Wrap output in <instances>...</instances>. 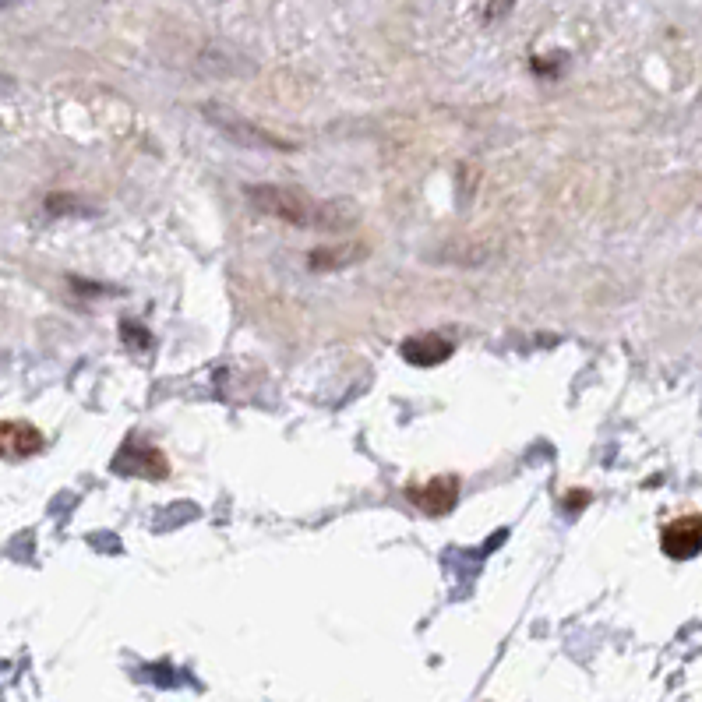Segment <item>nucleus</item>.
Listing matches in <instances>:
<instances>
[{
  "label": "nucleus",
  "instance_id": "f257e3e1",
  "mask_svg": "<svg viewBox=\"0 0 702 702\" xmlns=\"http://www.w3.org/2000/svg\"><path fill=\"white\" fill-rule=\"evenodd\" d=\"M244 195L258 212L300 230H346L357 223V209L346 198H311L290 184H247Z\"/></svg>",
  "mask_w": 702,
  "mask_h": 702
},
{
  "label": "nucleus",
  "instance_id": "f03ea898",
  "mask_svg": "<svg viewBox=\"0 0 702 702\" xmlns=\"http://www.w3.org/2000/svg\"><path fill=\"white\" fill-rule=\"evenodd\" d=\"M202 113L219 135L230 138V142L240 145V149H265V152H293L297 149L293 142H286V138L272 135V131H265V127L251 124V120L233 113L230 106H223V103H202Z\"/></svg>",
  "mask_w": 702,
  "mask_h": 702
},
{
  "label": "nucleus",
  "instance_id": "7ed1b4c3",
  "mask_svg": "<svg viewBox=\"0 0 702 702\" xmlns=\"http://www.w3.org/2000/svg\"><path fill=\"white\" fill-rule=\"evenodd\" d=\"M406 498H410L420 512H427V516H445V512H449V508L459 501V480L456 477H438V480H431V484L410 487Z\"/></svg>",
  "mask_w": 702,
  "mask_h": 702
},
{
  "label": "nucleus",
  "instance_id": "20e7f679",
  "mask_svg": "<svg viewBox=\"0 0 702 702\" xmlns=\"http://www.w3.org/2000/svg\"><path fill=\"white\" fill-rule=\"evenodd\" d=\"M367 258V244L360 240H343V244H332V247H314L307 254V269L311 272H343L350 265L364 262Z\"/></svg>",
  "mask_w": 702,
  "mask_h": 702
},
{
  "label": "nucleus",
  "instance_id": "39448f33",
  "mask_svg": "<svg viewBox=\"0 0 702 702\" xmlns=\"http://www.w3.org/2000/svg\"><path fill=\"white\" fill-rule=\"evenodd\" d=\"M702 551V516H685L664 530V554L674 561H688Z\"/></svg>",
  "mask_w": 702,
  "mask_h": 702
},
{
  "label": "nucleus",
  "instance_id": "423d86ee",
  "mask_svg": "<svg viewBox=\"0 0 702 702\" xmlns=\"http://www.w3.org/2000/svg\"><path fill=\"white\" fill-rule=\"evenodd\" d=\"M452 350H456V346H452L445 336H438V332H424V336L406 339L399 353H403V360L413 367H438L452 357Z\"/></svg>",
  "mask_w": 702,
  "mask_h": 702
},
{
  "label": "nucleus",
  "instance_id": "0eeeda50",
  "mask_svg": "<svg viewBox=\"0 0 702 702\" xmlns=\"http://www.w3.org/2000/svg\"><path fill=\"white\" fill-rule=\"evenodd\" d=\"M43 445H46V438L32 424H15V420H8V424L0 427V449L8 452L11 459L36 456V452H43Z\"/></svg>",
  "mask_w": 702,
  "mask_h": 702
},
{
  "label": "nucleus",
  "instance_id": "6e6552de",
  "mask_svg": "<svg viewBox=\"0 0 702 702\" xmlns=\"http://www.w3.org/2000/svg\"><path fill=\"white\" fill-rule=\"evenodd\" d=\"M124 449L135 456V466H127V473H138V477H166V473H170V466L159 456V449H152L145 441H131Z\"/></svg>",
  "mask_w": 702,
  "mask_h": 702
},
{
  "label": "nucleus",
  "instance_id": "1a4fd4ad",
  "mask_svg": "<svg viewBox=\"0 0 702 702\" xmlns=\"http://www.w3.org/2000/svg\"><path fill=\"white\" fill-rule=\"evenodd\" d=\"M120 336H124V343L131 346V350H149V343H152L149 332H145L142 325H135V322L120 325Z\"/></svg>",
  "mask_w": 702,
  "mask_h": 702
},
{
  "label": "nucleus",
  "instance_id": "9d476101",
  "mask_svg": "<svg viewBox=\"0 0 702 702\" xmlns=\"http://www.w3.org/2000/svg\"><path fill=\"white\" fill-rule=\"evenodd\" d=\"M46 209H50L53 212V216H68V212H71V216H82V205H75V198H71V195H50V198H46Z\"/></svg>",
  "mask_w": 702,
  "mask_h": 702
}]
</instances>
